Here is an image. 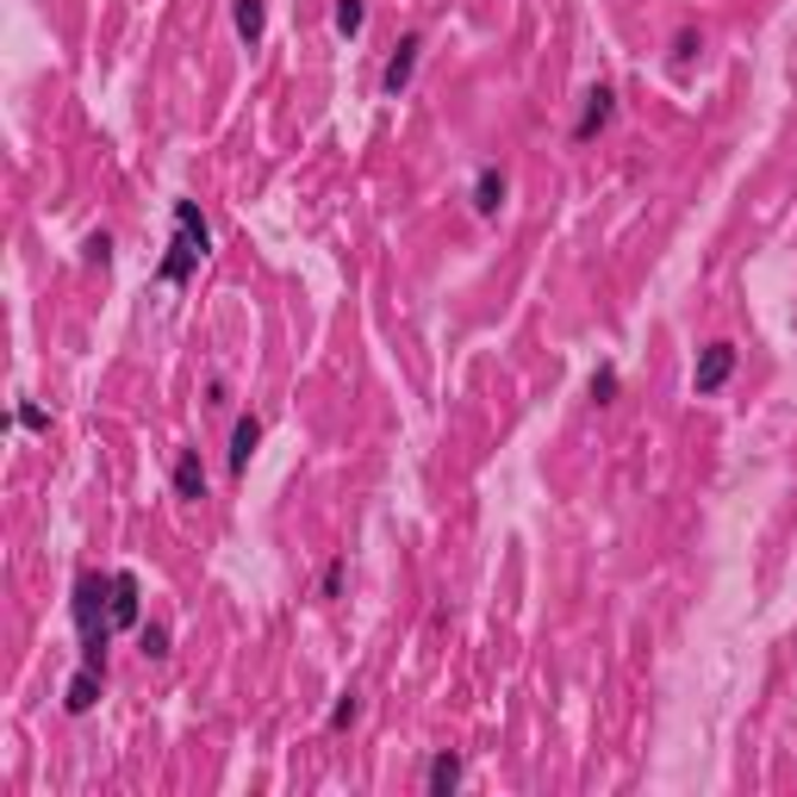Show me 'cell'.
Listing matches in <instances>:
<instances>
[{"label":"cell","instance_id":"obj_1","mask_svg":"<svg viewBox=\"0 0 797 797\" xmlns=\"http://www.w3.org/2000/svg\"><path fill=\"white\" fill-rule=\"evenodd\" d=\"M69 617L81 629V661L106 667V642H113V573H76V592H69Z\"/></svg>","mask_w":797,"mask_h":797},{"label":"cell","instance_id":"obj_2","mask_svg":"<svg viewBox=\"0 0 797 797\" xmlns=\"http://www.w3.org/2000/svg\"><path fill=\"white\" fill-rule=\"evenodd\" d=\"M175 243H169V255L156 262V281H169V287H187L200 274V262L213 255V225H206V213H200L194 200H175Z\"/></svg>","mask_w":797,"mask_h":797},{"label":"cell","instance_id":"obj_3","mask_svg":"<svg viewBox=\"0 0 797 797\" xmlns=\"http://www.w3.org/2000/svg\"><path fill=\"white\" fill-rule=\"evenodd\" d=\"M736 343H729V337H717V343H704L698 350V368H692V392H698V399H710V392H722L729 387V374H736Z\"/></svg>","mask_w":797,"mask_h":797},{"label":"cell","instance_id":"obj_4","mask_svg":"<svg viewBox=\"0 0 797 797\" xmlns=\"http://www.w3.org/2000/svg\"><path fill=\"white\" fill-rule=\"evenodd\" d=\"M418 62H424V32H406V38L392 44V57H387V69H380V94L387 100H399L418 81Z\"/></svg>","mask_w":797,"mask_h":797},{"label":"cell","instance_id":"obj_5","mask_svg":"<svg viewBox=\"0 0 797 797\" xmlns=\"http://www.w3.org/2000/svg\"><path fill=\"white\" fill-rule=\"evenodd\" d=\"M511 200V175L499 169V162H480L474 169V187H467V206H474V218H499Z\"/></svg>","mask_w":797,"mask_h":797},{"label":"cell","instance_id":"obj_6","mask_svg":"<svg viewBox=\"0 0 797 797\" xmlns=\"http://www.w3.org/2000/svg\"><path fill=\"white\" fill-rule=\"evenodd\" d=\"M611 118H617V88H611V81H592L585 100H580V118H573V144H592Z\"/></svg>","mask_w":797,"mask_h":797},{"label":"cell","instance_id":"obj_7","mask_svg":"<svg viewBox=\"0 0 797 797\" xmlns=\"http://www.w3.org/2000/svg\"><path fill=\"white\" fill-rule=\"evenodd\" d=\"M144 623V585L132 567H113V629H137Z\"/></svg>","mask_w":797,"mask_h":797},{"label":"cell","instance_id":"obj_8","mask_svg":"<svg viewBox=\"0 0 797 797\" xmlns=\"http://www.w3.org/2000/svg\"><path fill=\"white\" fill-rule=\"evenodd\" d=\"M100 692H106V667H88V661H81L76 680L62 685V710H69V717H88V710L100 704Z\"/></svg>","mask_w":797,"mask_h":797},{"label":"cell","instance_id":"obj_9","mask_svg":"<svg viewBox=\"0 0 797 797\" xmlns=\"http://www.w3.org/2000/svg\"><path fill=\"white\" fill-rule=\"evenodd\" d=\"M255 448H262V418H255V411H237V424H231V448H225V467H231V474H250Z\"/></svg>","mask_w":797,"mask_h":797},{"label":"cell","instance_id":"obj_10","mask_svg":"<svg viewBox=\"0 0 797 797\" xmlns=\"http://www.w3.org/2000/svg\"><path fill=\"white\" fill-rule=\"evenodd\" d=\"M169 487H175L181 505H200V499H206V462H200V448H181V455H175Z\"/></svg>","mask_w":797,"mask_h":797},{"label":"cell","instance_id":"obj_11","mask_svg":"<svg viewBox=\"0 0 797 797\" xmlns=\"http://www.w3.org/2000/svg\"><path fill=\"white\" fill-rule=\"evenodd\" d=\"M462 754H455V748H443V754H430V766H424V792L430 797H448L455 792V785H462Z\"/></svg>","mask_w":797,"mask_h":797},{"label":"cell","instance_id":"obj_12","mask_svg":"<svg viewBox=\"0 0 797 797\" xmlns=\"http://www.w3.org/2000/svg\"><path fill=\"white\" fill-rule=\"evenodd\" d=\"M231 25H237V38L255 50L262 32H269V0H231Z\"/></svg>","mask_w":797,"mask_h":797},{"label":"cell","instance_id":"obj_13","mask_svg":"<svg viewBox=\"0 0 797 797\" xmlns=\"http://www.w3.org/2000/svg\"><path fill=\"white\" fill-rule=\"evenodd\" d=\"M137 648H144V661H169V623H156V617H144L137 623Z\"/></svg>","mask_w":797,"mask_h":797},{"label":"cell","instance_id":"obj_14","mask_svg":"<svg viewBox=\"0 0 797 797\" xmlns=\"http://www.w3.org/2000/svg\"><path fill=\"white\" fill-rule=\"evenodd\" d=\"M331 25H337V38H362V25H368V0H337Z\"/></svg>","mask_w":797,"mask_h":797},{"label":"cell","instance_id":"obj_15","mask_svg":"<svg viewBox=\"0 0 797 797\" xmlns=\"http://www.w3.org/2000/svg\"><path fill=\"white\" fill-rule=\"evenodd\" d=\"M362 710H368V704H362V692H343V698L331 704V736H343V729H355V722H362Z\"/></svg>","mask_w":797,"mask_h":797},{"label":"cell","instance_id":"obj_16","mask_svg":"<svg viewBox=\"0 0 797 797\" xmlns=\"http://www.w3.org/2000/svg\"><path fill=\"white\" fill-rule=\"evenodd\" d=\"M698 50H704V32L680 25V32H673V50H667V57H673V69H692V57H698Z\"/></svg>","mask_w":797,"mask_h":797},{"label":"cell","instance_id":"obj_17","mask_svg":"<svg viewBox=\"0 0 797 797\" xmlns=\"http://www.w3.org/2000/svg\"><path fill=\"white\" fill-rule=\"evenodd\" d=\"M343 573H350V555H331L318 573V599H343Z\"/></svg>","mask_w":797,"mask_h":797},{"label":"cell","instance_id":"obj_18","mask_svg":"<svg viewBox=\"0 0 797 797\" xmlns=\"http://www.w3.org/2000/svg\"><path fill=\"white\" fill-rule=\"evenodd\" d=\"M585 399H592V406H611V399H617V368H611V362L585 380Z\"/></svg>","mask_w":797,"mask_h":797},{"label":"cell","instance_id":"obj_19","mask_svg":"<svg viewBox=\"0 0 797 797\" xmlns=\"http://www.w3.org/2000/svg\"><path fill=\"white\" fill-rule=\"evenodd\" d=\"M13 424H20V430H32V436H50V411H44V406H32V399H25V406L13 411Z\"/></svg>","mask_w":797,"mask_h":797},{"label":"cell","instance_id":"obj_20","mask_svg":"<svg viewBox=\"0 0 797 797\" xmlns=\"http://www.w3.org/2000/svg\"><path fill=\"white\" fill-rule=\"evenodd\" d=\"M81 255L106 269V262H113V237H106V231H88V237H81Z\"/></svg>","mask_w":797,"mask_h":797}]
</instances>
